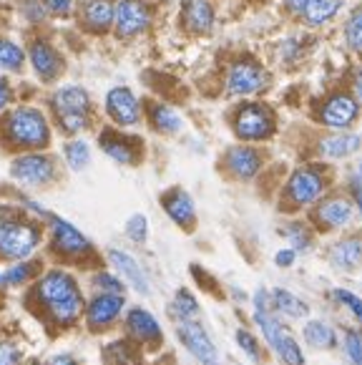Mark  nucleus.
Here are the masks:
<instances>
[{
    "mask_svg": "<svg viewBox=\"0 0 362 365\" xmlns=\"http://www.w3.org/2000/svg\"><path fill=\"white\" fill-rule=\"evenodd\" d=\"M126 312V295H108V292H93L86 300L83 322L90 333H106L116 325Z\"/></svg>",
    "mask_w": 362,
    "mask_h": 365,
    "instance_id": "16",
    "label": "nucleus"
},
{
    "mask_svg": "<svg viewBox=\"0 0 362 365\" xmlns=\"http://www.w3.org/2000/svg\"><path fill=\"white\" fill-rule=\"evenodd\" d=\"M352 217H355V205L347 197H342V194L322 197L312 210V222L322 232L345 230V227H350Z\"/></svg>",
    "mask_w": 362,
    "mask_h": 365,
    "instance_id": "20",
    "label": "nucleus"
},
{
    "mask_svg": "<svg viewBox=\"0 0 362 365\" xmlns=\"http://www.w3.org/2000/svg\"><path fill=\"white\" fill-rule=\"evenodd\" d=\"M171 317H174L176 322L181 320H199V315H202V307H199V300L194 297L192 290H187V287H179L174 295V300H171Z\"/></svg>",
    "mask_w": 362,
    "mask_h": 365,
    "instance_id": "34",
    "label": "nucleus"
},
{
    "mask_svg": "<svg viewBox=\"0 0 362 365\" xmlns=\"http://www.w3.org/2000/svg\"><path fill=\"white\" fill-rule=\"evenodd\" d=\"M330 264L340 272H352L362 264V237L350 235L330 247Z\"/></svg>",
    "mask_w": 362,
    "mask_h": 365,
    "instance_id": "25",
    "label": "nucleus"
},
{
    "mask_svg": "<svg viewBox=\"0 0 362 365\" xmlns=\"http://www.w3.org/2000/svg\"><path fill=\"white\" fill-rule=\"evenodd\" d=\"M294 262H297V252H294L292 247H284V250H279V252L274 255V264H277V267H282V269L292 267Z\"/></svg>",
    "mask_w": 362,
    "mask_h": 365,
    "instance_id": "47",
    "label": "nucleus"
},
{
    "mask_svg": "<svg viewBox=\"0 0 362 365\" xmlns=\"http://www.w3.org/2000/svg\"><path fill=\"white\" fill-rule=\"evenodd\" d=\"M156 6L151 0H116L111 38L118 43H136L154 31Z\"/></svg>",
    "mask_w": 362,
    "mask_h": 365,
    "instance_id": "11",
    "label": "nucleus"
},
{
    "mask_svg": "<svg viewBox=\"0 0 362 365\" xmlns=\"http://www.w3.org/2000/svg\"><path fill=\"white\" fill-rule=\"evenodd\" d=\"M46 111H48L53 131L66 139L83 136L96 126V101L90 91L81 83H58L46 96Z\"/></svg>",
    "mask_w": 362,
    "mask_h": 365,
    "instance_id": "3",
    "label": "nucleus"
},
{
    "mask_svg": "<svg viewBox=\"0 0 362 365\" xmlns=\"http://www.w3.org/2000/svg\"><path fill=\"white\" fill-rule=\"evenodd\" d=\"M327 187H330V177H327L325 167H320V164H299L297 169H292V174L284 182L282 205L289 212L307 210V207H314L325 197Z\"/></svg>",
    "mask_w": 362,
    "mask_h": 365,
    "instance_id": "10",
    "label": "nucleus"
},
{
    "mask_svg": "<svg viewBox=\"0 0 362 365\" xmlns=\"http://www.w3.org/2000/svg\"><path fill=\"white\" fill-rule=\"evenodd\" d=\"M159 205L164 210V215L174 222L179 230L184 232H194L197 227V205H194L192 194L181 187H171L166 189L159 197Z\"/></svg>",
    "mask_w": 362,
    "mask_h": 365,
    "instance_id": "23",
    "label": "nucleus"
},
{
    "mask_svg": "<svg viewBox=\"0 0 362 365\" xmlns=\"http://www.w3.org/2000/svg\"><path fill=\"white\" fill-rule=\"evenodd\" d=\"M8 174L11 179L23 189H51L61 182V159L56 154L46 151H23V154H13L11 164H8Z\"/></svg>",
    "mask_w": 362,
    "mask_h": 365,
    "instance_id": "8",
    "label": "nucleus"
},
{
    "mask_svg": "<svg viewBox=\"0 0 362 365\" xmlns=\"http://www.w3.org/2000/svg\"><path fill=\"white\" fill-rule=\"evenodd\" d=\"M212 365H217V363H212Z\"/></svg>",
    "mask_w": 362,
    "mask_h": 365,
    "instance_id": "55",
    "label": "nucleus"
},
{
    "mask_svg": "<svg viewBox=\"0 0 362 365\" xmlns=\"http://www.w3.org/2000/svg\"><path fill=\"white\" fill-rule=\"evenodd\" d=\"M144 121L161 136H176L184 129V116L166 101H144Z\"/></svg>",
    "mask_w": 362,
    "mask_h": 365,
    "instance_id": "24",
    "label": "nucleus"
},
{
    "mask_svg": "<svg viewBox=\"0 0 362 365\" xmlns=\"http://www.w3.org/2000/svg\"><path fill=\"white\" fill-rule=\"evenodd\" d=\"M176 338L184 348L189 350L194 360H199L202 365L217 363L219 350L214 345V340L209 338V333L204 330V325L199 320H181L176 322Z\"/></svg>",
    "mask_w": 362,
    "mask_h": 365,
    "instance_id": "21",
    "label": "nucleus"
},
{
    "mask_svg": "<svg viewBox=\"0 0 362 365\" xmlns=\"http://www.w3.org/2000/svg\"><path fill=\"white\" fill-rule=\"evenodd\" d=\"M149 217L141 215V212H136V215H131L126 220V225H123V235H126L128 242H133V245H144L146 240H149Z\"/></svg>",
    "mask_w": 362,
    "mask_h": 365,
    "instance_id": "41",
    "label": "nucleus"
},
{
    "mask_svg": "<svg viewBox=\"0 0 362 365\" xmlns=\"http://www.w3.org/2000/svg\"><path fill=\"white\" fill-rule=\"evenodd\" d=\"M179 26L194 38H207L217 28V8L212 0H184L179 8Z\"/></svg>",
    "mask_w": 362,
    "mask_h": 365,
    "instance_id": "22",
    "label": "nucleus"
},
{
    "mask_svg": "<svg viewBox=\"0 0 362 365\" xmlns=\"http://www.w3.org/2000/svg\"><path fill=\"white\" fill-rule=\"evenodd\" d=\"M345 350H347V358H350L352 363L362 365V330H347Z\"/></svg>",
    "mask_w": 362,
    "mask_h": 365,
    "instance_id": "46",
    "label": "nucleus"
},
{
    "mask_svg": "<svg viewBox=\"0 0 362 365\" xmlns=\"http://www.w3.org/2000/svg\"><path fill=\"white\" fill-rule=\"evenodd\" d=\"M26 68V46L16 38L0 33V73L21 76Z\"/></svg>",
    "mask_w": 362,
    "mask_h": 365,
    "instance_id": "29",
    "label": "nucleus"
},
{
    "mask_svg": "<svg viewBox=\"0 0 362 365\" xmlns=\"http://www.w3.org/2000/svg\"><path fill=\"white\" fill-rule=\"evenodd\" d=\"M360 149H362V136L350 134V131H337V134L320 139V144H317V151L325 159H347V156L357 154Z\"/></svg>",
    "mask_w": 362,
    "mask_h": 365,
    "instance_id": "27",
    "label": "nucleus"
},
{
    "mask_svg": "<svg viewBox=\"0 0 362 365\" xmlns=\"http://www.w3.org/2000/svg\"><path fill=\"white\" fill-rule=\"evenodd\" d=\"M282 235L289 240V247L294 252H309L312 250V230L307 225H302V222H289L282 230Z\"/></svg>",
    "mask_w": 362,
    "mask_h": 365,
    "instance_id": "39",
    "label": "nucleus"
},
{
    "mask_svg": "<svg viewBox=\"0 0 362 365\" xmlns=\"http://www.w3.org/2000/svg\"><path fill=\"white\" fill-rule=\"evenodd\" d=\"M232 134L239 139V144H264L277 134V113L267 101L247 98L239 101L229 113Z\"/></svg>",
    "mask_w": 362,
    "mask_h": 365,
    "instance_id": "7",
    "label": "nucleus"
},
{
    "mask_svg": "<svg viewBox=\"0 0 362 365\" xmlns=\"http://www.w3.org/2000/svg\"><path fill=\"white\" fill-rule=\"evenodd\" d=\"M302 335H304V340L317 350H332L337 345V333L332 330V325H327V322H322V320H309L307 325H304Z\"/></svg>",
    "mask_w": 362,
    "mask_h": 365,
    "instance_id": "35",
    "label": "nucleus"
},
{
    "mask_svg": "<svg viewBox=\"0 0 362 365\" xmlns=\"http://www.w3.org/2000/svg\"><path fill=\"white\" fill-rule=\"evenodd\" d=\"M274 353L277 358L282 360L284 365H304V353H302V345L297 343L294 335H284L277 345H274Z\"/></svg>",
    "mask_w": 362,
    "mask_h": 365,
    "instance_id": "40",
    "label": "nucleus"
},
{
    "mask_svg": "<svg viewBox=\"0 0 362 365\" xmlns=\"http://www.w3.org/2000/svg\"><path fill=\"white\" fill-rule=\"evenodd\" d=\"M16 13L21 16L23 26L31 28V33L46 31L51 23V16L43 6V0H16Z\"/></svg>",
    "mask_w": 362,
    "mask_h": 365,
    "instance_id": "33",
    "label": "nucleus"
},
{
    "mask_svg": "<svg viewBox=\"0 0 362 365\" xmlns=\"http://www.w3.org/2000/svg\"><path fill=\"white\" fill-rule=\"evenodd\" d=\"M43 272V259H23V262H11L0 272V290H11V287H26Z\"/></svg>",
    "mask_w": 362,
    "mask_h": 365,
    "instance_id": "26",
    "label": "nucleus"
},
{
    "mask_svg": "<svg viewBox=\"0 0 362 365\" xmlns=\"http://www.w3.org/2000/svg\"><path fill=\"white\" fill-rule=\"evenodd\" d=\"M350 189H352V199H355V210L362 215V174H355L350 179Z\"/></svg>",
    "mask_w": 362,
    "mask_h": 365,
    "instance_id": "48",
    "label": "nucleus"
},
{
    "mask_svg": "<svg viewBox=\"0 0 362 365\" xmlns=\"http://www.w3.org/2000/svg\"><path fill=\"white\" fill-rule=\"evenodd\" d=\"M101 111L106 116L108 126H116V129L131 131L144 124V98L123 83L111 86L103 93Z\"/></svg>",
    "mask_w": 362,
    "mask_h": 365,
    "instance_id": "12",
    "label": "nucleus"
},
{
    "mask_svg": "<svg viewBox=\"0 0 362 365\" xmlns=\"http://www.w3.org/2000/svg\"><path fill=\"white\" fill-rule=\"evenodd\" d=\"M103 259L111 264L113 272H116L133 292H139V295H144V297H149L151 292H154L151 290V279H149V274H146V269L141 267V262L133 257L131 252H126V250H121V247H106Z\"/></svg>",
    "mask_w": 362,
    "mask_h": 365,
    "instance_id": "18",
    "label": "nucleus"
},
{
    "mask_svg": "<svg viewBox=\"0 0 362 365\" xmlns=\"http://www.w3.org/2000/svg\"><path fill=\"white\" fill-rule=\"evenodd\" d=\"M21 365H46V363H43V360H36V358H33V360H26V363H21Z\"/></svg>",
    "mask_w": 362,
    "mask_h": 365,
    "instance_id": "53",
    "label": "nucleus"
},
{
    "mask_svg": "<svg viewBox=\"0 0 362 365\" xmlns=\"http://www.w3.org/2000/svg\"><path fill=\"white\" fill-rule=\"evenodd\" d=\"M360 174H362V164H360Z\"/></svg>",
    "mask_w": 362,
    "mask_h": 365,
    "instance_id": "54",
    "label": "nucleus"
},
{
    "mask_svg": "<svg viewBox=\"0 0 362 365\" xmlns=\"http://www.w3.org/2000/svg\"><path fill=\"white\" fill-rule=\"evenodd\" d=\"M123 330H126L128 340H133L136 345H146V348H159L164 340V333H161V325L154 317V312H149L141 305H133L123 312Z\"/></svg>",
    "mask_w": 362,
    "mask_h": 365,
    "instance_id": "19",
    "label": "nucleus"
},
{
    "mask_svg": "<svg viewBox=\"0 0 362 365\" xmlns=\"http://www.w3.org/2000/svg\"><path fill=\"white\" fill-rule=\"evenodd\" d=\"M93 161V149L90 144L83 139V136H71V139L63 141L61 146V164L68 167V172H86Z\"/></svg>",
    "mask_w": 362,
    "mask_h": 365,
    "instance_id": "28",
    "label": "nucleus"
},
{
    "mask_svg": "<svg viewBox=\"0 0 362 365\" xmlns=\"http://www.w3.org/2000/svg\"><path fill=\"white\" fill-rule=\"evenodd\" d=\"M23 350L8 333H0V365H21Z\"/></svg>",
    "mask_w": 362,
    "mask_h": 365,
    "instance_id": "43",
    "label": "nucleus"
},
{
    "mask_svg": "<svg viewBox=\"0 0 362 365\" xmlns=\"http://www.w3.org/2000/svg\"><path fill=\"white\" fill-rule=\"evenodd\" d=\"M342 36H345V46L362 58V8H355V11L347 16L345 26H342Z\"/></svg>",
    "mask_w": 362,
    "mask_h": 365,
    "instance_id": "38",
    "label": "nucleus"
},
{
    "mask_svg": "<svg viewBox=\"0 0 362 365\" xmlns=\"http://www.w3.org/2000/svg\"><path fill=\"white\" fill-rule=\"evenodd\" d=\"M352 96H355L357 103H362V68L352 73Z\"/></svg>",
    "mask_w": 362,
    "mask_h": 365,
    "instance_id": "52",
    "label": "nucleus"
},
{
    "mask_svg": "<svg viewBox=\"0 0 362 365\" xmlns=\"http://www.w3.org/2000/svg\"><path fill=\"white\" fill-rule=\"evenodd\" d=\"M26 66L31 68L33 78L46 88L63 83L68 73V56L58 48L53 38L46 31H36L28 36L26 43Z\"/></svg>",
    "mask_w": 362,
    "mask_h": 365,
    "instance_id": "6",
    "label": "nucleus"
},
{
    "mask_svg": "<svg viewBox=\"0 0 362 365\" xmlns=\"http://www.w3.org/2000/svg\"><path fill=\"white\" fill-rule=\"evenodd\" d=\"M332 297H335L342 307H347V310L362 322V297H357L355 292L345 290V287H335V290H332Z\"/></svg>",
    "mask_w": 362,
    "mask_h": 365,
    "instance_id": "45",
    "label": "nucleus"
},
{
    "mask_svg": "<svg viewBox=\"0 0 362 365\" xmlns=\"http://www.w3.org/2000/svg\"><path fill=\"white\" fill-rule=\"evenodd\" d=\"M53 124L48 111L38 103H16L0 116V146L8 154L46 151L53 144Z\"/></svg>",
    "mask_w": 362,
    "mask_h": 365,
    "instance_id": "2",
    "label": "nucleus"
},
{
    "mask_svg": "<svg viewBox=\"0 0 362 365\" xmlns=\"http://www.w3.org/2000/svg\"><path fill=\"white\" fill-rule=\"evenodd\" d=\"M234 340H237V345L242 348V353H244L247 358L252 360V363H262V360H264L262 345H259V340L254 338V333H249L247 328H239L234 333Z\"/></svg>",
    "mask_w": 362,
    "mask_h": 365,
    "instance_id": "42",
    "label": "nucleus"
},
{
    "mask_svg": "<svg viewBox=\"0 0 362 365\" xmlns=\"http://www.w3.org/2000/svg\"><path fill=\"white\" fill-rule=\"evenodd\" d=\"M48 365H81V360L73 353H56Z\"/></svg>",
    "mask_w": 362,
    "mask_h": 365,
    "instance_id": "51",
    "label": "nucleus"
},
{
    "mask_svg": "<svg viewBox=\"0 0 362 365\" xmlns=\"http://www.w3.org/2000/svg\"><path fill=\"white\" fill-rule=\"evenodd\" d=\"M219 167L234 182H252L264 167V154L254 144H234L222 154Z\"/></svg>",
    "mask_w": 362,
    "mask_h": 365,
    "instance_id": "17",
    "label": "nucleus"
},
{
    "mask_svg": "<svg viewBox=\"0 0 362 365\" xmlns=\"http://www.w3.org/2000/svg\"><path fill=\"white\" fill-rule=\"evenodd\" d=\"M18 103V91L11 76H0V116Z\"/></svg>",
    "mask_w": 362,
    "mask_h": 365,
    "instance_id": "44",
    "label": "nucleus"
},
{
    "mask_svg": "<svg viewBox=\"0 0 362 365\" xmlns=\"http://www.w3.org/2000/svg\"><path fill=\"white\" fill-rule=\"evenodd\" d=\"M46 245V222L31 217L18 202H0V262L33 259Z\"/></svg>",
    "mask_w": 362,
    "mask_h": 365,
    "instance_id": "4",
    "label": "nucleus"
},
{
    "mask_svg": "<svg viewBox=\"0 0 362 365\" xmlns=\"http://www.w3.org/2000/svg\"><path fill=\"white\" fill-rule=\"evenodd\" d=\"M26 302L56 333L73 330L83 320V310H86L83 287H81L73 269L63 267V264L43 269L31 285H28Z\"/></svg>",
    "mask_w": 362,
    "mask_h": 365,
    "instance_id": "1",
    "label": "nucleus"
},
{
    "mask_svg": "<svg viewBox=\"0 0 362 365\" xmlns=\"http://www.w3.org/2000/svg\"><path fill=\"white\" fill-rule=\"evenodd\" d=\"M269 300H272V307L277 312H282L284 317H289V320H302V317L309 315V305L302 300V297H297L294 292L284 290V287H277V290L269 292Z\"/></svg>",
    "mask_w": 362,
    "mask_h": 365,
    "instance_id": "32",
    "label": "nucleus"
},
{
    "mask_svg": "<svg viewBox=\"0 0 362 365\" xmlns=\"http://www.w3.org/2000/svg\"><path fill=\"white\" fill-rule=\"evenodd\" d=\"M269 307H272L269 292H267L264 287H259V290L254 292V310H269Z\"/></svg>",
    "mask_w": 362,
    "mask_h": 365,
    "instance_id": "50",
    "label": "nucleus"
},
{
    "mask_svg": "<svg viewBox=\"0 0 362 365\" xmlns=\"http://www.w3.org/2000/svg\"><path fill=\"white\" fill-rule=\"evenodd\" d=\"M116 0H76L73 23L83 36L106 38L113 28Z\"/></svg>",
    "mask_w": 362,
    "mask_h": 365,
    "instance_id": "14",
    "label": "nucleus"
},
{
    "mask_svg": "<svg viewBox=\"0 0 362 365\" xmlns=\"http://www.w3.org/2000/svg\"><path fill=\"white\" fill-rule=\"evenodd\" d=\"M46 250L63 267H101L103 255L86 232H81L71 220L51 215L46 220Z\"/></svg>",
    "mask_w": 362,
    "mask_h": 365,
    "instance_id": "5",
    "label": "nucleus"
},
{
    "mask_svg": "<svg viewBox=\"0 0 362 365\" xmlns=\"http://www.w3.org/2000/svg\"><path fill=\"white\" fill-rule=\"evenodd\" d=\"M90 290L108 292V295H126V282L113 269H106L101 264V267H96L93 274H90Z\"/></svg>",
    "mask_w": 362,
    "mask_h": 365,
    "instance_id": "37",
    "label": "nucleus"
},
{
    "mask_svg": "<svg viewBox=\"0 0 362 365\" xmlns=\"http://www.w3.org/2000/svg\"><path fill=\"white\" fill-rule=\"evenodd\" d=\"M254 325L262 330V338L267 340V345H269L272 350H274V345L287 335V328L282 325L279 317L272 315V310H254Z\"/></svg>",
    "mask_w": 362,
    "mask_h": 365,
    "instance_id": "36",
    "label": "nucleus"
},
{
    "mask_svg": "<svg viewBox=\"0 0 362 365\" xmlns=\"http://www.w3.org/2000/svg\"><path fill=\"white\" fill-rule=\"evenodd\" d=\"M101 360L103 365H144L141 348L128 338H116L108 345H103Z\"/></svg>",
    "mask_w": 362,
    "mask_h": 365,
    "instance_id": "30",
    "label": "nucleus"
},
{
    "mask_svg": "<svg viewBox=\"0 0 362 365\" xmlns=\"http://www.w3.org/2000/svg\"><path fill=\"white\" fill-rule=\"evenodd\" d=\"M304 6H307V0H282V8L287 11V16L297 18V21H299V16H302Z\"/></svg>",
    "mask_w": 362,
    "mask_h": 365,
    "instance_id": "49",
    "label": "nucleus"
},
{
    "mask_svg": "<svg viewBox=\"0 0 362 365\" xmlns=\"http://www.w3.org/2000/svg\"><path fill=\"white\" fill-rule=\"evenodd\" d=\"M314 118H317L322 126H327V129L347 131L350 126H355L357 118H360V103L355 101L352 93L332 91L320 101V106L314 111Z\"/></svg>",
    "mask_w": 362,
    "mask_h": 365,
    "instance_id": "15",
    "label": "nucleus"
},
{
    "mask_svg": "<svg viewBox=\"0 0 362 365\" xmlns=\"http://www.w3.org/2000/svg\"><path fill=\"white\" fill-rule=\"evenodd\" d=\"M96 146L106 159L118 167H139L146 156V144L139 134L116 129V126H101L96 136Z\"/></svg>",
    "mask_w": 362,
    "mask_h": 365,
    "instance_id": "13",
    "label": "nucleus"
},
{
    "mask_svg": "<svg viewBox=\"0 0 362 365\" xmlns=\"http://www.w3.org/2000/svg\"><path fill=\"white\" fill-rule=\"evenodd\" d=\"M342 11V0H307L299 21L307 28H322L335 21V16Z\"/></svg>",
    "mask_w": 362,
    "mask_h": 365,
    "instance_id": "31",
    "label": "nucleus"
},
{
    "mask_svg": "<svg viewBox=\"0 0 362 365\" xmlns=\"http://www.w3.org/2000/svg\"><path fill=\"white\" fill-rule=\"evenodd\" d=\"M269 71L264 68L259 58L249 53L234 56V58L227 63L224 68V93L229 98H239V101H247V98H254L259 93H264L269 88Z\"/></svg>",
    "mask_w": 362,
    "mask_h": 365,
    "instance_id": "9",
    "label": "nucleus"
}]
</instances>
